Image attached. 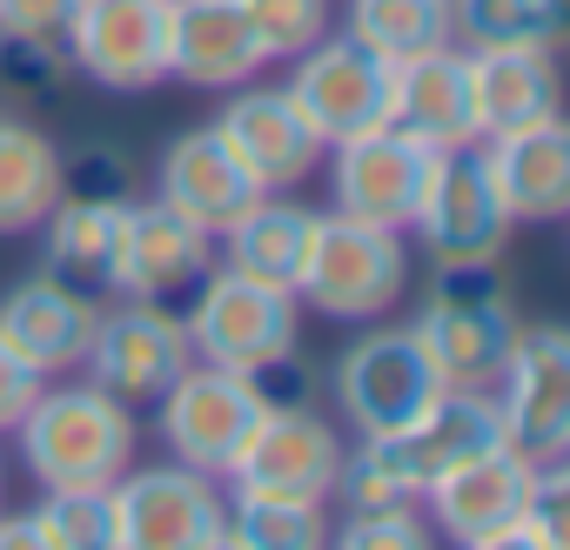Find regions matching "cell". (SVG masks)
<instances>
[{"instance_id":"74e56055","label":"cell","mask_w":570,"mask_h":550,"mask_svg":"<svg viewBox=\"0 0 570 550\" xmlns=\"http://www.w3.org/2000/svg\"><path fill=\"white\" fill-rule=\"evenodd\" d=\"M0 550H55V537L35 523V510H0Z\"/></svg>"},{"instance_id":"d6986e66","label":"cell","mask_w":570,"mask_h":550,"mask_svg":"<svg viewBox=\"0 0 570 550\" xmlns=\"http://www.w3.org/2000/svg\"><path fill=\"white\" fill-rule=\"evenodd\" d=\"M95 316H101V303L61 289L55 275L35 268V275H21V283L0 296V343H8L41 383L48 376H75L81 370V350L95 336Z\"/></svg>"},{"instance_id":"d6a6232c","label":"cell","mask_w":570,"mask_h":550,"mask_svg":"<svg viewBox=\"0 0 570 550\" xmlns=\"http://www.w3.org/2000/svg\"><path fill=\"white\" fill-rule=\"evenodd\" d=\"M35 523L55 550H115V497L108 490H41Z\"/></svg>"},{"instance_id":"1f68e13d","label":"cell","mask_w":570,"mask_h":550,"mask_svg":"<svg viewBox=\"0 0 570 550\" xmlns=\"http://www.w3.org/2000/svg\"><path fill=\"white\" fill-rule=\"evenodd\" d=\"M262 61H296L323 35H336V0H235Z\"/></svg>"},{"instance_id":"5b68a950","label":"cell","mask_w":570,"mask_h":550,"mask_svg":"<svg viewBox=\"0 0 570 550\" xmlns=\"http://www.w3.org/2000/svg\"><path fill=\"white\" fill-rule=\"evenodd\" d=\"M115 550H208L228 530V490L222 477H202L188 463H128L115 483Z\"/></svg>"},{"instance_id":"8d00e7d4","label":"cell","mask_w":570,"mask_h":550,"mask_svg":"<svg viewBox=\"0 0 570 550\" xmlns=\"http://www.w3.org/2000/svg\"><path fill=\"white\" fill-rule=\"evenodd\" d=\"M68 14H75V0H0V28L8 35H55L61 41Z\"/></svg>"},{"instance_id":"f35d334b","label":"cell","mask_w":570,"mask_h":550,"mask_svg":"<svg viewBox=\"0 0 570 550\" xmlns=\"http://www.w3.org/2000/svg\"><path fill=\"white\" fill-rule=\"evenodd\" d=\"M456 550H550L543 537H530L523 523H510V530H497V537H476V543H456Z\"/></svg>"},{"instance_id":"f546056e","label":"cell","mask_w":570,"mask_h":550,"mask_svg":"<svg viewBox=\"0 0 570 550\" xmlns=\"http://www.w3.org/2000/svg\"><path fill=\"white\" fill-rule=\"evenodd\" d=\"M75 61L55 35H8L0 28V101L14 115H41V108H61L68 88H75Z\"/></svg>"},{"instance_id":"d590c367","label":"cell","mask_w":570,"mask_h":550,"mask_svg":"<svg viewBox=\"0 0 570 550\" xmlns=\"http://www.w3.org/2000/svg\"><path fill=\"white\" fill-rule=\"evenodd\" d=\"M35 396H41V376L0 343V436H14V423L35 410Z\"/></svg>"},{"instance_id":"44dd1931","label":"cell","mask_w":570,"mask_h":550,"mask_svg":"<svg viewBox=\"0 0 570 550\" xmlns=\"http://www.w3.org/2000/svg\"><path fill=\"white\" fill-rule=\"evenodd\" d=\"M390 128H403L410 141L450 155V148H476V115H470V55L463 48H436L416 61L390 68Z\"/></svg>"},{"instance_id":"8fae6325","label":"cell","mask_w":570,"mask_h":550,"mask_svg":"<svg viewBox=\"0 0 570 550\" xmlns=\"http://www.w3.org/2000/svg\"><path fill=\"white\" fill-rule=\"evenodd\" d=\"M195 363L188 350V330L181 316H161V310H141V303H101L95 316V336L81 350V376L95 390H108L115 403L128 410H148L168 396V383Z\"/></svg>"},{"instance_id":"ba28073f","label":"cell","mask_w":570,"mask_h":550,"mask_svg":"<svg viewBox=\"0 0 570 550\" xmlns=\"http://www.w3.org/2000/svg\"><path fill=\"white\" fill-rule=\"evenodd\" d=\"M215 275V235L181 222L161 202H128L121 215V262H115V296L161 310V316H188L202 283Z\"/></svg>"},{"instance_id":"ab89813d","label":"cell","mask_w":570,"mask_h":550,"mask_svg":"<svg viewBox=\"0 0 570 550\" xmlns=\"http://www.w3.org/2000/svg\"><path fill=\"white\" fill-rule=\"evenodd\" d=\"M208 550H255V543H248V537H235V530H222V537H215Z\"/></svg>"},{"instance_id":"3957f363","label":"cell","mask_w":570,"mask_h":550,"mask_svg":"<svg viewBox=\"0 0 570 550\" xmlns=\"http://www.w3.org/2000/svg\"><path fill=\"white\" fill-rule=\"evenodd\" d=\"M410 289V248L396 228L356 222V215H316L309 262L296 275V303L330 323H376Z\"/></svg>"},{"instance_id":"7402d4cb","label":"cell","mask_w":570,"mask_h":550,"mask_svg":"<svg viewBox=\"0 0 570 550\" xmlns=\"http://www.w3.org/2000/svg\"><path fill=\"white\" fill-rule=\"evenodd\" d=\"M497 443H503V416H497V396L476 390V383H443L436 403H430L410 430H396V456H403L416 497H423L436 477L463 470L470 456H483V450H497Z\"/></svg>"},{"instance_id":"cb8c5ba5","label":"cell","mask_w":570,"mask_h":550,"mask_svg":"<svg viewBox=\"0 0 570 550\" xmlns=\"http://www.w3.org/2000/svg\"><path fill=\"white\" fill-rule=\"evenodd\" d=\"M215 262L248 275V283H268V289H289L296 296V275L309 262V242H316V208L309 202H289L282 188H268L262 202H248L222 235H215Z\"/></svg>"},{"instance_id":"8992f818","label":"cell","mask_w":570,"mask_h":550,"mask_svg":"<svg viewBox=\"0 0 570 550\" xmlns=\"http://www.w3.org/2000/svg\"><path fill=\"white\" fill-rule=\"evenodd\" d=\"M188 330V350L195 363H215V370H255L282 350L303 343V303L289 289H268V283H248V275L222 268L202 283L195 310L181 316Z\"/></svg>"},{"instance_id":"6da1fadb","label":"cell","mask_w":570,"mask_h":550,"mask_svg":"<svg viewBox=\"0 0 570 550\" xmlns=\"http://www.w3.org/2000/svg\"><path fill=\"white\" fill-rule=\"evenodd\" d=\"M14 450L41 490H108L141 456V423L128 403H115L88 376L81 383L48 376L35 410L14 423Z\"/></svg>"},{"instance_id":"9a60e30c","label":"cell","mask_w":570,"mask_h":550,"mask_svg":"<svg viewBox=\"0 0 570 550\" xmlns=\"http://www.w3.org/2000/svg\"><path fill=\"white\" fill-rule=\"evenodd\" d=\"M510 228L517 222H510V208H503L483 155L476 148L436 155L430 188H423L416 222H410V235L423 242V255L430 262H497L503 242H510Z\"/></svg>"},{"instance_id":"ac0fdd59","label":"cell","mask_w":570,"mask_h":550,"mask_svg":"<svg viewBox=\"0 0 570 550\" xmlns=\"http://www.w3.org/2000/svg\"><path fill=\"white\" fill-rule=\"evenodd\" d=\"M268 188L228 155V141L202 121V128H188V135H175L168 148H161V161H155V202L161 208H175L181 222H195V228H208V235H222L248 202H262Z\"/></svg>"},{"instance_id":"60d3db41","label":"cell","mask_w":570,"mask_h":550,"mask_svg":"<svg viewBox=\"0 0 570 550\" xmlns=\"http://www.w3.org/2000/svg\"><path fill=\"white\" fill-rule=\"evenodd\" d=\"M0 510H8V463H0Z\"/></svg>"},{"instance_id":"7a4b0ae2","label":"cell","mask_w":570,"mask_h":550,"mask_svg":"<svg viewBox=\"0 0 570 550\" xmlns=\"http://www.w3.org/2000/svg\"><path fill=\"white\" fill-rule=\"evenodd\" d=\"M410 330L430 350L443 383L490 390L503 356H510V343H517V330H523V316H517V303L503 289L497 262H436V275L416 296Z\"/></svg>"},{"instance_id":"30bf717a","label":"cell","mask_w":570,"mask_h":550,"mask_svg":"<svg viewBox=\"0 0 570 550\" xmlns=\"http://www.w3.org/2000/svg\"><path fill=\"white\" fill-rule=\"evenodd\" d=\"M155 410H161V443H168L175 463H188L202 477H228L235 456H242V443H248V430L262 423L268 403L255 396V383L242 370L188 363Z\"/></svg>"},{"instance_id":"5bb4252c","label":"cell","mask_w":570,"mask_h":550,"mask_svg":"<svg viewBox=\"0 0 570 550\" xmlns=\"http://www.w3.org/2000/svg\"><path fill=\"white\" fill-rule=\"evenodd\" d=\"M296 75L282 81L289 88V101L303 108V121L323 135V148L350 141V135H370L390 121V61L370 55L363 41H350L343 28L323 35L309 55L289 61Z\"/></svg>"},{"instance_id":"7c38bea8","label":"cell","mask_w":570,"mask_h":550,"mask_svg":"<svg viewBox=\"0 0 570 550\" xmlns=\"http://www.w3.org/2000/svg\"><path fill=\"white\" fill-rule=\"evenodd\" d=\"M350 436L316 410V403H275L262 410V423L248 430L228 483L235 490H268V497H309L330 503L336 497V470H343Z\"/></svg>"},{"instance_id":"2e32d148","label":"cell","mask_w":570,"mask_h":550,"mask_svg":"<svg viewBox=\"0 0 570 550\" xmlns=\"http://www.w3.org/2000/svg\"><path fill=\"white\" fill-rule=\"evenodd\" d=\"M208 128L228 141V155H235L262 188H296V181H309L316 161H323V135L303 121V108L289 101V88L242 81V88H228V101H222V115H215Z\"/></svg>"},{"instance_id":"d4e9b609","label":"cell","mask_w":570,"mask_h":550,"mask_svg":"<svg viewBox=\"0 0 570 550\" xmlns=\"http://www.w3.org/2000/svg\"><path fill=\"white\" fill-rule=\"evenodd\" d=\"M268 61L242 21L235 0H175L168 21V75L188 88H242Z\"/></svg>"},{"instance_id":"83f0119b","label":"cell","mask_w":570,"mask_h":550,"mask_svg":"<svg viewBox=\"0 0 570 550\" xmlns=\"http://www.w3.org/2000/svg\"><path fill=\"white\" fill-rule=\"evenodd\" d=\"M563 0H450V41L463 55H557Z\"/></svg>"},{"instance_id":"4fadbf2b","label":"cell","mask_w":570,"mask_h":550,"mask_svg":"<svg viewBox=\"0 0 570 550\" xmlns=\"http://www.w3.org/2000/svg\"><path fill=\"white\" fill-rule=\"evenodd\" d=\"M330 155V202L336 215H356V222H376V228H396L410 235L416 222V202L430 188V168H436V148L410 141L403 128H370V135H350Z\"/></svg>"},{"instance_id":"484cf974","label":"cell","mask_w":570,"mask_h":550,"mask_svg":"<svg viewBox=\"0 0 570 550\" xmlns=\"http://www.w3.org/2000/svg\"><path fill=\"white\" fill-rule=\"evenodd\" d=\"M61 202V141L0 101V235H35Z\"/></svg>"},{"instance_id":"4316f807","label":"cell","mask_w":570,"mask_h":550,"mask_svg":"<svg viewBox=\"0 0 570 550\" xmlns=\"http://www.w3.org/2000/svg\"><path fill=\"white\" fill-rule=\"evenodd\" d=\"M470 115H476V141L563 115L557 61L550 55H470Z\"/></svg>"},{"instance_id":"52a82bcc","label":"cell","mask_w":570,"mask_h":550,"mask_svg":"<svg viewBox=\"0 0 570 550\" xmlns=\"http://www.w3.org/2000/svg\"><path fill=\"white\" fill-rule=\"evenodd\" d=\"M168 21L175 0H75L61 48L81 81L108 95H148L168 81Z\"/></svg>"},{"instance_id":"e0dca14e","label":"cell","mask_w":570,"mask_h":550,"mask_svg":"<svg viewBox=\"0 0 570 550\" xmlns=\"http://www.w3.org/2000/svg\"><path fill=\"white\" fill-rule=\"evenodd\" d=\"M530 490H537V463L517 456L510 443H497V450L470 456L463 470L436 477V483L423 490V517H430L436 537H450V543H476V537H497V530L523 523Z\"/></svg>"},{"instance_id":"9c48e42d","label":"cell","mask_w":570,"mask_h":550,"mask_svg":"<svg viewBox=\"0 0 570 550\" xmlns=\"http://www.w3.org/2000/svg\"><path fill=\"white\" fill-rule=\"evenodd\" d=\"M490 396L503 416V443L517 456H530V463L570 456V336L557 323L517 330Z\"/></svg>"},{"instance_id":"836d02e7","label":"cell","mask_w":570,"mask_h":550,"mask_svg":"<svg viewBox=\"0 0 570 550\" xmlns=\"http://www.w3.org/2000/svg\"><path fill=\"white\" fill-rule=\"evenodd\" d=\"M323 550H436V530H430L423 503L343 510V523H330V543Z\"/></svg>"},{"instance_id":"f1b7e54d","label":"cell","mask_w":570,"mask_h":550,"mask_svg":"<svg viewBox=\"0 0 570 550\" xmlns=\"http://www.w3.org/2000/svg\"><path fill=\"white\" fill-rule=\"evenodd\" d=\"M336 28L350 41H363L370 55H383L390 68L436 55V48H456L450 41V0H343Z\"/></svg>"},{"instance_id":"603a6c76","label":"cell","mask_w":570,"mask_h":550,"mask_svg":"<svg viewBox=\"0 0 570 550\" xmlns=\"http://www.w3.org/2000/svg\"><path fill=\"white\" fill-rule=\"evenodd\" d=\"M121 215L128 202H81L61 195L41 215V275H55L61 289L108 303L115 296V262H121Z\"/></svg>"},{"instance_id":"e575fe53","label":"cell","mask_w":570,"mask_h":550,"mask_svg":"<svg viewBox=\"0 0 570 550\" xmlns=\"http://www.w3.org/2000/svg\"><path fill=\"white\" fill-rule=\"evenodd\" d=\"M61 195L81 202H135V168L115 141H75L61 148Z\"/></svg>"},{"instance_id":"4dcf8cb0","label":"cell","mask_w":570,"mask_h":550,"mask_svg":"<svg viewBox=\"0 0 570 550\" xmlns=\"http://www.w3.org/2000/svg\"><path fill=\"white\" fill-rule=\"evenodd\" d=\"M228 530L255 550H323L330 510L309 497H268V490H228Z\"/></svg>"},{"instance_id":"ffe728a7","label":"cell","mask_w":570,"mask_h":550,"mask_svg":"<svg viewBox=\"0 0 570 550\" xmlns=\"http://www.w3.org/2000/svg\"><path fill=\"white\" fill-rule=\"evenodd\" d=\"M476 155H483L510 222H563L570 215V128H563V115L490 135V141H476Z\"/></svg>"},{"instance_id":"277c9868","label":"cell","mask_w":570,"mask_h":550,"mask_svg":"<svg viewBox=\"0 0 570 550\" xmlns=\"http://www.w3.org/2000/svg\"><path fill=\"white\" fill-rule=\"evenodd\" d=\"M443 376L430 363V350L416 343L410 323H376L356 343H343L336 370H330V396L343 410V423L356 436H396L410 430L430 403H436Z\"/></svg>"}]
</instances>
